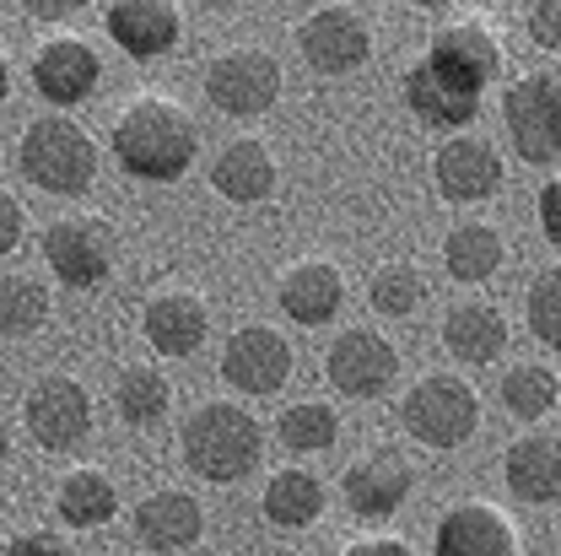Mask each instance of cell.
Segmentation results:
<instances>
[{
    "mask_svg": "<svg viewBox=\"0 0 561 556\" xmlns=\"http://www.w3.org/2000/svg\"><path fill=\"white\" fill-rule=\"evenodd\" d=\"M443 265H448V276L465 281V286L491 281L496 276V265H502V238H496V227H486V222H465V227H454L448 243H443Z\"/></svg>",
    "mask_w": 561,
    "mask_h": 556,
    "instance_id": "26",
    "label": "cell"
},
{
    "mask_svg": "<svg viewBox=\"0 0 561 556\" xmlns=\"http://www.w3.org/2000/svg\"><path fill=\"white\" fill-rule=\"evenodd\" d=\"M529 330H535V341L561 351V265L540 271V281L529 286Z\"/></svg>",
    "mask_w": 561,
    "mask_h": 556,
    "instance_id": "33",
    "label": "cell"
},
{
    "mask_svg": "<svg viewBox=\"0 0 561 556\" xmlns=\"http://www.w3.org/2000/svg\"><path fill=\"white\" fill-rule=\"evenodd\" d=\"M432 179H437V195H443V201L476 206V201H491V195L502 190V157H496V146L481 136H454L448 146H437Z\"/></svg>",
    "mask_w": 561,
    "mask_h": 556,
    "instance_id": "12",
    "label": "cell"
},
{
    "mask_svg": "<svg viewBox=\"0 0 561 556\" xmlns=\"http://www.w3.org/2000/svg\"><path fill=\"white\" fill-rule=\"evenodd\" d=\"M114 406H119V417L130 421V427H151V421L168 417L173 384H168V373H157V367H125L119 384H114Z\"/></svg>",
    "mask_w": 561,
    "mask_h": 556,
    "instance_id": "28",
    "label": "cell"
},
{
    "mask_svg": "<svg viewBox=\"0 0 561 556\" xmlns=\"http://www.w3.org/2000/svg\"><path fill=\"white\" fill-rule=\"evenodd\" d=\"M557 400H561V378L551 367H540V362H524V367H513L502 378V406L518 421H540L546 411H557Z\"/></svg>",
    "mask_w": 561,
    "mask_h": 556,
    "instance_id": "29",
    "label": "cell"
},
{
    "mask_svg": "<svg viewBox=\"0 0 561 556\" xmlns=\"http://www.w3.org/2000/svg\"><path fill=\"white\" fill-rule=\"evenodd\" d=\"M324 367H330V384H335L341 395L373 400V395H383V389L400 378V351H394L389 336H378V330H346V336H335Z\"/></svg>",
    "mask_w": 561,
    "mask_h": 556,
    "instance_id": "9",
    "label": "cell"
},
{
    "mask_svg": "<svg viewBox=\"0 0 561 556\" xmlns=\"http://www.w3.org/2000/svg\"><path fill=\"white\" fill-rule=\"evenodd\" d=\"M507 140L518 146L524 162L557 168L561 162V70H529L507 87L502 98Z\"/></svg>",
    "mask_w": 561,
    "mask_h": 556,
    "instance_id": "5",
    "label": "cell"
},
{
    "mask_svg": "<svg viewBox=\"0 0 561 556\" xmlns=\"http://www.w3.org/2000/svg\"><path fill=\"white\" fill-rule=\"evenodd\" d=\"M5 459H11V427L0 421V465H5Z\"/></svg>",
    "mask_w": 561,
    "mask_h": 556,
    "instance_id": "40",
    "label": "cell"
},
{
    "mask_svg": "<svg viewBox=\"0 0 561 556\" xmlns=\"http://www.w3.org/2000/svg\"><path fill=\"white\" fill-rule=\"evenodd\" d=\"M22 179L44 195H87L98 179V140L70 114H44L22 131Z\"/></svg>",
    "mask_w": 561,
    "mask_h": 556,
    "instance_id": "3",
    "label": "cell"
},
{
    "mask_svg": "<svg viewBox=\"0 0 561 556\" xmlns=\"http://www.w3.org/2000/svg\"><path fill=\"white\" fill-rule=\"evenodd\" d=\"M103 22H108V38L136 60H157L179 44V5L168 0H114Z\"/></svg>",
    "mask_w": 561,
    "mask_h": 556,
    "instance_id": "18",
    "label": "cell"
},
{
    "mask_svg": "<svg viewBox=\"0 0 561 556\" xmlns=\"http://www.w3.org/2000/svg\"><path fill=\"white\" fill-rule=\"evenodd\" d=\"M421 297H426V286H421L416 265H378V271H373L367 303H373L378 314H389V319H400V314H416Z\"/></svg>",
    "mask_w": 561,
    "mask_h": 556,
    "instance_id": "32",
    "label": "cell"
},
{
    "mask_svg": "<svg viewBox=\"0 0 561 556\" xmlns=\"http://www.w3.org/2000/svg\"><path fill=\"white\" fill-rule=\"evenodd\" d=\"M27 432L44 449H76L92 432V395L66 373L38 378L33 395H27Z\"/></svg>",
    "mask_w": 561,
    "mask_h": 556,
    "instance_id": "11",
    "label": "cell"
},
{
    "mask_svg": "<svg viewBox=\"0 0 561 556\" xmlns=\"http://www.w3.org/2000/svg\"><path fill=\"white\" fill-rule=\"evenodd\" d=\"M335 438H341L335 406H324V400L286 406V417H280V443H286L291 454H324V449H335Z\"/></svg>",
    "mask_w": 561,
    "mask_h": 556,
    "instance_id": "30",
    "label": "cell"
},
{
    "mask_svg": "<svg viewBox=\"0 0 561 556\" xmlns=\"http://www.w3.org/2000/svg\"><path fill=\"white\" fill-rule=\"evenodd\" d=\"M0 556H70V546L60 535H44V530H22V535H11Z\"/></svg>",
    "mask_w": 561,
    "mask_h": 556,
    "instance_id": "35",
    "label": "cell"
},
{
    "mask_svg": "<svg viewBox=\"0 0 561 556\" xmlns=\"http://www.w3.org/2000/svg\"><path fill=\"white\" fill-rule=\"evenodd\" d=\"M210 184L221 201L232 206H260L276 190V157L265 151V140H232L216 162H210Z\"/></svg>",
    "mask_w": 561,
    "mask_h": 556,
    "instance_id": "22",
    "label": "cell"
},
{
    "mask_svg": "<svg viewBox=\"0 0 561 556\" xmlns=\"http://www.w3.org/2000/svg\"><path fill=\"white\" fill-rule=\"evenodd\" d=\"M221 378L243 395H276L291 378V347L271 325H243L221 347Z\"/></svg>",
    "mask_w": 561,
    "mask_h": 556,
    "instance_id": "8",
    "label": "cell"
},
{
    "mask_svg": "<svg viewBox=\"0 0 561 556\" xmlns=\"http://www.w3.org/2000/svg\"><path fill=\"white\" fill-rule=\"evenodd\" d=\"M540 232H546V238L561 249V173L546 184V190H540Z\"/></svg>",
    "mask_w": 561,
    "mask_h": 556,
    "instance_id": "36",
    "label": "cell"
},
{
    "mask_svg": "<svg viewBox=\"0 0 561 556\" xmlns=\"http://www.w3.org/2000/svg\"><path fill=\"white\" fill-rule=\"evenodd\" d=\"M443 347L459 362H496L507 351V319L491 303H459L443 319Z\"/></svg>",
    "mask_w": 561,
    "mask_h": 556,
    "instance_id": "24",
    "label": "cell"
},
{
    "mask_svg": "<svg viewBox=\"0 0 561 556\" xmlns=\"http://www.w3.org/2000/svg\"><path fill=\"white\" fill-rule=\"evenodd\" d=\"M98 76H103L98 49H92L87 38H76V33L38 44V55H33V87H38L49 103H81V98L98 87Z\"/></svg>",
    "mask_w": 561,
    "mask_h": 556,
    "instance_id": "16",
    "label": "cell"
},
{
    "mask_svg": "<svg viewBox=\"0 0 561 556\" xmlns=\"http://www.w3.org/2000/svg\"><path fill=\"white\" fill-rule=\"evenodd\" d=\"M114 157L130 179L146 184H173L190 173L195 162V120L168 103V98H136L119 120H114Z\"/></svg>",
    "mask_w": 561,
    "mask_h": 556,
    "instance_id": "1",
    "label": "cell"
},
{
    "mask_svg": "<svg viewBox=\"0 0 561 556\" xmlns=\"http://www.w3.org/2000/svg\"><path fill=\"white\" fill-rule=\"evenodd\" d=\"M416 487V476H411V465L400 459V454H389V449H378V454H367V459H356L346 470V508L356 519H389V513H400L405 508V497Z\"/></svg>",
    "mask_w": 561,
    "mask_h": 556,
    "instance_id": "15",
    "label": "cell"
},
{
    "mask_svg": "<svg viewBox=\"0 0 561 556\" xmlns=\"http://www.w3.org/2000/svg\"><path fill=\"white\" fill-rule=\"evenodd\" d=\"M260 508L280 530H308L324 513V481L313 470H276L260 491Z\"/></svg>",
    "mask_w": 561,
    "mask_h": 556,
    "instance_id": "25",
    "label": "cell"
},
{
    "mask_svg": "<svg viewBox=\"0 0 561 556\" xmlns=\"http://www.w3.org/2000/svg\"><path fill=\"white\" fill-rule=\"evenodd\" d=\"M22 222H27L22 206H16L11 195H0V254H11V249L22 243Z\"/></svg>",
    "mask_w": 561,
    "mask_h": 556,
    "instance_id": "37",
    "label": "cell"
},
{
    "mask_svg": "<svg viewBox=\"0 0 561 556\" xmlns=\"http://www.w3.org/2000/svg\"><path fill=\"white\" fill-rule=\"evenodd\" d=\"M5 92H11V60L0 55V98H5Z\"/></svg>",
    "mask_w": 561,
    "mask_h": 556,
    "instance_id": "41",
    "label": "cell"
},
{
    "mask_svg": "<svg viewBox=\"0 0 561 556\" xmlns=\"http://www.w3.org/2000/svg\"><path fill=\"white\" fill-rule=\"evenodd\" d=\"M524 27H529V38H535L540 49L561 55V0H535V5L524 11Z\"/></svg>",
    "mask_w": 561,
    "mask_h": 556,
    "instance_id": "34",
    "label": "cell"
},
{
    "mask_svg": "<svg viewBox=\"0 0 561 556\" xmlns=\"http://www.w3.org/2000/svg\"><path fill=\"white\" fill-rule=\"evenodd\" d=\"M432 552L437 556H518V530L491 502H459V508H448L437 519Z\"/></svg>",
    "mask_w": 561,
    "mask_h": 556,
    "instance_id": "13",
    "label": "cell"
},
{
    "mask_svg": "<svg viewBox=\"0 0 561 556\" xmlns=\"http://www.w3.org/2000/svg\"><path fill=\"white\" fill-rule=\"evenodd\" d=\"M206 530V513L190 491H151L136 508V535L151 552H190Z\"/></svg>",
    "mask_w": 561,
    "mask_h": 556,
    "instance_id": "23",
    "label": "cell"
},
{
    "mask_svg": "<svg viewBox=\"0 0 561 556\" xmlns=\"http://www.w3.org/2000/svg\"><path fill=\"white\" fill-rule=\"evenodd\" d=\"M114 481L103 476V470H92V465H81V470H70L66 481H60V497H55V508H60V519H66L70 530H98V524H108L114 519Z\"/></svg>",
    "mask_w": 561,
    "mask_h": 556,
    "instance_id": "27",
    "label": "cell"
},
{
    "mask_svg": "<svg viewBox=\"0 0 561 556\" xmlns=\"http://www.w3.org/2000/svg\"><path fill=\"white\" fill-rule=\"evenodd\" d=\"M184 443V465L206 481H243L260 454H265V432L260 421L249 417L243 406H221V400H206L195 417L184 421L179 432Z\"/></svg>",
    "mask_w": 561,
    "mask_h": 556,
    "instance_id": "2",
    "label": "cell"
},
{
    "mask_svg": "<svg viewBox=\"0 0 561 556\" xmlns=\"http://www.w3.org/2000/svg\"><path fill=\"white\" fill-rule=\"evenodd\" d=\"M297 49H302V60L319 70V76H351V70L367 60L373 33H367L362 11H351V5H319L302 22Z\"/></svg>",
    "mask_w": 561,
    "mask_h": 556,
    "instance_id": "10",
    "label": "cell"
},
{
    "mask_svg": "<svg viewBox=\"0 0 561 556\" xmlns=\"http://www.w3.org/2000/svg\"><path fill=\"white\" fill-rule=\"evenodd\" d=\"M206 98L232 120H260L280 98V60L271 49H227L206 70Z\"/></svg>",
    "mask_w": 561,
    "mask_h": 556,
    "instance_id": "6",
    "label": "cell"
},
{
    "mask_svg": "<svg viewBox=\"0 0 561 556\" xmlns=\"http://www.w3.org/2000/svg\"><path fill=\"white\" fill-rule=\"evenodd\" d=\"M400 421L426 449H459L481 427V395L465 378H454V373H426L400 400Z\"/></svg>",
    "mask_w": 561,
    "mask_h": 556,
    "instance_id": "4",
    "label": "cell"
},
{
    "mask_svg": "<svg viewBox=\"0 0 561 556\" xmlns=\"http://www.w3.org/2000/svg\"><path fill=\"white\" fill-rule=\"evenodd\" d=\"M49 319V292L27 276H0V336H33Z\"/></svg>",
    "mask_w": 561,
    "mask_h": 556,
    "instance_id": "31",
    "label": "cell"
},
{
    "mask_svg": "<svg viewBox=\"0 0 561 556\" xmlns=\"http://www.w3.org/2000/svg\"><path fill=\"white\" fill-rule=\"evenodd\" d=\"M405 103L432 131H465L481 114V92L465 87L459 76H448L443 66H432V60H416L405 70Z\"/></svg>",
    "mask_w": 561,
    "mask_h": 556,
    "instance_id": "14",
    "label": "cell"
},
{
    "mask_svg": "<svg viewBox=\"0 0 561 556\" xmlns=\"http://www.w3.org/2000/svg\"><path fill=\"white\" fill-rule=\"evenodd\" d=\"M341 303H346V276L330 260H297V265L280 271V308H286V319L313 330V325L335 319Z\"/></svg>",
    "mask_w": 561,
    "mask_h": 556,
    "instance_id": "21",
    "label": "cell"
},
{
    "mask_svg": "<svg viewBox=\"0 0 561 556\" xmlns=\"http://www.w3.org/2000/svg\"><path fill=\"white\" fill-rule=\"evenodd\" d=\"M44 260L49 271L76 286V292H92L103 286L114 271V238H108V222L98 216H66L55 227H44Z\"/></svg>",
    "mask_w": 561,
    "mask_h": 556,
    "instance_id": "7",
    "label": "cell"
},
{
    "mask_svg": "<svg viewBox=\"0 0 561 556\" xmlns=\"http://www.w3.org/2000/svg\"><path fill=\"white\" fill-rule=\"evenodd\" d=\"M346 556H416V552L400 546V541H356Z\"/></svg>",
    "mask_w": 561,
    "mask_h": 556,
    "instance_id": "38",
    "label": "cell"
},
{
    "mask_svg": "<svg viewBox=\"0 0 561 556\" xmlns=\"http://www.w3.org/2000/svg\"><path fill=\"white\" fill-rule=\"evenodd\" d=\"M426 60L443 66L448 76H459L465 87L486 92L491 81H496V70H502V44H496V33L481 27V22H454V27H443V33L432 38Z\"/></svg>",
    "mask_w": 561,
    "mask_h": 556,
    "instance_id": "19",
    "label": "cell"
},
{
    "mask_svg": "<svg viewBox=\"0 0 561 556\" xmlns=\"http://www.w3.org/2000/svg\"><path fill=\"white\" fill-rule=\"evenodd\" d=\"M140 330H146L151 351H162V356H190V351H201V341L210 336L206 297H195V292H157V297L146 303V314H140Z\"/></svg>",
    "mask_w": 561,
    "mask_h": 556,
    "instance_id": "17",
    "label": "cell"
},
{
    "mask_svg": "<svg viewBox=\"0 0 561 556\" xmlns=\"http://www.w3.org/2000/svg\"><path fill=\"white\" fill-rule=\"evenodd\" d=\"M22 11H27L33 22H60V16H70V11H76V5H55V0H27Z\"/></svg>",
    "mask_w": 561,
    "mask_h": 556,
    "instance_id": "39",
    "label": "cell"
},
{
    "mask_svg": "<svg viewBox=\"0 0 561 556\" xmlns=\"http://www.w3.org/2000/svg\"><path fill=\"white\" fill-rule=\"evenodd\" d=\"M502 481L518 502H540L551 508L561 502V438L557 432H529L507 449V465H502Z\"/></svg>",
    "mask_w": 561,
    "mask_h": 556,
    "instance_id": "20",
    "label": "cell"
}]
</instances>
